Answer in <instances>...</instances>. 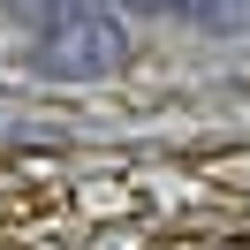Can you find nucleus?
Masks as SVG:
<instances>
[{
  "label": "nucleus",
  "mask_w": 250,
  "mask_h": 250,
  "mask_svg": "<svg viewBox=\"0 0 250 250\" xmlns=\"http://www.w3.org/2000/svg\"><path fill=\"white\" fill-rule=\"evenodd\" d=\"M31 61L46 76H61V83H99V76H122L129 68V31L99 0H46L38 8Z\"/></svg>",
  "instance_id": "nucleus-1"
},
{
  "label": "nucleus",
  "mask_w": 250,
  "mask_h": 250,
  "mask_svg": "<svg viewBox=\"0 0 250 250\" xmlns=\"http://www.w3.org/2000/svg\"><path fill=\"white\" fill-rule=\"evenodd\" d=\"M197 31H250V0H159Z\"/></svg>",
  "instance_id": "nucleus-2"
}]
</instances>
